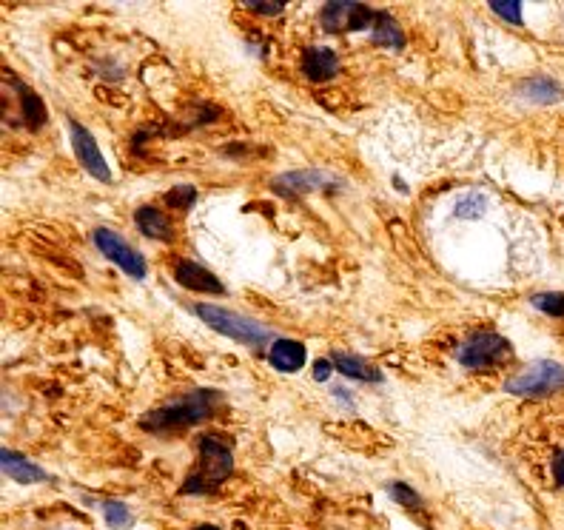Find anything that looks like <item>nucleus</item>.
I'll return each mask as SVG.
<instances>
[{
	"mask_svg": "<svg viewBox=\"0 0 564 530\" xmlns=\"http://www.w3.org/2000/svg\"><path fill=\"white\" fill-rule=\"evenodd\" d=\"M220 402L217 391H191L186 397L171 399L169 405L151 411L149 417L143 419L146 431H180V428H191L197 422H203L214 414Z\"/></svg>",
	"mask_w": 564,
	"mask_h": 530,
	"instance_id": "obj_1",
	"label": "nucleus"
},
{
	"mask_svg": "<svg viewBox=\"0 0 564 530\" xmlns=\"http://www.w3.org/2000/svg\"><path fill=\"white\" fill-rule=\"evenodd\" d=\"M234 474V454L220 436H200V462L188 476L183 493H211Z\"/></svg>",
	"mask_w": 564,
	"mask_h": 530,
	"instance_id": "obj_2",
	"label": "nucleus"
},
{
	"mask_svg": "<svg viewBox=\"0 0 564 530\" xmlns=\"http://www.w3.org/2000/svg\"><path fill=\"white\" fill-rule=\"evenodd\" d=\"M194 314L206 325H211L214 331H220L223 337L240 342V345H248V348H263L265 342L271 340L265 325H260L257 320H248L243 314H234L228 308H220V305H197Z\"/></svg>",
	"mask_w": 564,
	"mask_h": 530,
	"instance_id": "obj_3",
	"label": "nucleus"
},
{
	"mask_svg": "<svg viewBox=\"0 0 564 530\" xmlns=\"http://www.w3.org/2000/svg\"><path fill=\"white\" fill-rule=\"evenodd\" d=\"M559 388H564V365L550 360L527 365L519 377L508 379L505 385V391L516 397H547Z\"/></svg>",
	"mask_w": 564,
	"mask_h": 530,
	"instance_id": "obj_4",
	"label": "nucleus"
},
{
	"mask_svg": "<svg viewBox=\"0 0 564 530\" xmlns=\"http://www.w3.org/2000/svg\"><path fill=\"white\" fill-rule=\"evenodd\" d=\"M510 342L499 334H490V331H482V334H473L462 348H459V362L468 368V371H490L496 365L510 360Z\"/></svg>",
	"mask_w": 564,
	"mask_h": 530,
	"instance_id": "obj_5",
	"label": "nucleus"
},
{
	"mask_svg": "<svg viewBox=\"0 0 564 530\" xmlns=\"http://www.w3.org/2000/svg\"><path fill=\"white\" fill-rule=\"evenodd\" d=\"M94 246L103 251V257H109L114 265H120V271H126L134 280L146 277V260L120 234H114L109 228H97L94 231Z\"/></svg>",
	"mask_w": 564,
	"mask_h": 530,
	"instance_id": "obj_6",
	"label": "nucleus"
},
{
	"mask_svg": "<svg viewBox=\"0 0 564 530\" xmlns=\"http://www.w3.org/2000/svg\"><path fill=\"white\" fill-rule=\"evenodd\" d=\"M374 12L362 3H345V0H334L325 3L322 9V26L328 32H357V29H368L374 26Z\"/></svg>",
	"mask_w": 564,
	"mask_h": 530,
	"instance_id": "obj_7",
	"label": "nucleus"
},
{
	"mask_svg": "<svg viewBox=\"0 0 564 530\" xmlns=\"http://www.w3.org/2000/svg\"><path fill=\"white\" fill-rule=\"evenodd\" d=\"M69 134H72V146H75V154L77 160H80V166L89 171L92 177H97V180L109 183V180H112V171L106 166V160H103V154L97 149L92 134L86 132L77 120H69Z\"/></svg>",
	"mask_w": 564,
	"mask_h": 530,
	"instance_id": "obj_8",
	"label": "nucleus"
},
{
	"mask_svg": "<svg viewBox=\"0 0 564 530\" xmlns=\"http://www.w3.org/2000/svg\"><path fill=\"white\" fill-rule=\"evenodd\" d=\"M174 280L183 285V288L200 291V294H223L226 291L223 283L208 268L191 263V260H180V263L174 265Z\"/></svg>",
	"mask_w": 564,
	"mask_h": 530,
	"instance_id": "obj_9",
	"label": "nucleus"
},
{
	"mask_svg": "<svg viewBox=\"0 0 564 530\" xmlns=\"http://www.w3.org/2000/svg\"><path fill=\"white\" fill-rule=\"evenodd\" d=\"M339 72V60L334 49L328 46H311L302 55V75L308 77L311 83H325Z\"/></svg>",
	"mask_w": 564,
	"mask_h": 530,
	"instance_id": "obj_10",
	"label": "nucleus"
},
{
	"mask_svg": "<svg viewBox=\"0 0 564 530\" xmlns=\"http://www.w3.org/2000/svg\"><path fill=\"white\" fill-rule=\"evenodd\" d=\"M0 462H3V474L20 482V485H35V482H46L49 479V474L43 468H38L35 462H29L26 456L15 454V451H3Z\"/></svg>",
	"mask_w": 564,
	"mask_h": 530,
	"instance_id": "obj_11",
	"label": "nucleus"
},
{
	"mask_svg": "<svg viewBox=\"0 0 564 530\" xmlns=\"http://www.w3.org/2000/svg\"><path fill=\"white\" fill-rule=\"evenodd\" d=\"M268 362L282 374H294L305 365V345L297 340H274L268 351Z\"/></svg>",
	"mask_w": 564,
	"mask_h": 530,
	"instance_id": "obj_12",
	"label": "nucleus"
},
{
	"mask_svg": "<svg viewBox=\"0 0 564 530\" xmlns=\"http://www.w3.org/2000/svg\"><path fill=\"white\" fill-rule=\"evenodd\" d=\"M134 223L151 240H171L174 237V226H171L169 217L163 211L151 209V206H143V209L134 211Z\"/></svg>",
	"mask_w": 564,
	"mask_h": 530,
	"instance_id": "obj_13",
	"label": "nucleus"
},
{
	"mask_svg": "<svg viewBox=\"0 0 564 530\" xmlns=\"http://www.w3.org/2000/svg\"><path fill=\"white\" fill-rule=\"evenodd\" d=\"M331 362L337 365V371H342L345 377L351 379H362V382H379V371H376L374 365H368L365 360H359V357H354V354H342V351H334V357H331Z\"/></svg>",
	"mask_w": 564,
	"mask_h": 530,
	"instance_id": "obj_14",
	"label": "nucleus"
},
{
	"mask_svg": "<svg viewBox=\"0 0 564 530\" xmlns=\"http://www.w3.org/2000/svg\"><path fill=\"white\" fill-rule=\"evenodd\" d=\"M374 43L379 46H391V49H402L405 46V38H402V29H399V23H396L391 15H376L374 18Z\"/></svg>",
	"mask_w": 564,
	"mask_h": 530,
	"instance_id": "obj_15",
	"label": "nucleus"
},
{
	"mask_svg": "<svg viewBox=\"0 0 564 530\" xmlns=\"http://www.w3.org/2000/svg\"><path fill=\"white\" fill-rule=\"evenodd\" d=\"M15 83V89H18L20 95V106H23V117H26V123H32V129H38L40 123L46 120V112H43V103H40V97L32 92V89H26L20 80H12Z\"/></svg>",
	"mask_w": 564,
	"mask_h": 530,
	"instance_id": "obj_16",
	"label": "nucleus"
},
{
	"mask_svg": "<svg viewBox=\"0 0 564 530\" xmlns=\"http://www.w3.org/2000/svg\"><path fill=\"white\" fill-rule=\"evenodd\" d=\"M320 183H325V174H317V171H294V174H285L282 180H277V189L282 186V191H311L317 189Z\"/></svg>",
	"mask_w": 564,
	"mask_h": 530,
	"instance_id": "obj_17",
	"label": "nucleus"
},
{
	"mask_svg": "<svg viewBox=\"0 0 564 530\" xmlns=\"http://www.w3.org/2000/svg\"><path fill=\"white\" fill-rule=\"evenodd\" d=\"M522 95H527L530 100H539V103H547V100H556L562 95V89L550 77H533L522 86Z\"/></svg>",
	"mask_w": 564,
	"mask_h": 530,
	"instance_id": "obj_18",
	"label": "nucleus"
},
{
	"mask_svg": "<svg viewBox=\"0 0 564 530\" xmlns=\"http://www.w3.org/2000/svg\"><path fill=\"white\" fill-rule=\"evenodd\" d=\"M100 511H103V516H106V522H109V528L112 530H129L134 525V516L129 513V508L120 505V502H103Z\"/></svg>",
	"mask_w": 564,
	"mask_h": 530,
	"instance_id": "obj_19",
	"label": "nucleus"
},
{
	"mask_svg": "<svg viewBox=\"0 0 564 530\" xmlns=\"http://www.w3.org/2000/svg\"><path fill=\"white\" fill-rule=\"evenodd\" d=\"M388 493L394 496L402 508H408V511H422V499H419V493L411 491L405 482H391V485H388Z\"/></svg>",
	"mask_w": 564,
	"mask_h": 530,
	"instance_id": "obj_20",
	"label": "nucleus"
},
{
	"mask_svg": "<svg viewBox=\"0 0 564 530\" xmlns=\"http://www.w3.org/2000/svg\"><path fill=\"white\" fill-rule=\"evenodd\" d=\"M533 308H539V311H545L550 317H564V294H553V291H547V294H536L533 300Z\"/></svg>",
	"mask_w": 564,
	"mask_h": 530,
	"instance_id": "obj_21",
	"label": "nucleus"
},
{
	"mask_svg": "<svg viewBox=\"0 0 564 530\" xmlns=\"http://www.w3.org/2000/svg\"><path fill=\"white\" fill-rule=\"evenodd\" d=\"M490 9L499 15V18L510 20L516 26H522V3L519 0H490Z\"/></svg>",
	"mask_w": 564,
	"mask_h": 530,
	"instance_id": "obj_22",
	"label": "nucleus"
},
{
	"mask_svg": "<svg viewBox=\"0 0 564 530\" xmlns=\"http://www.w3.org/2000/svg\"><path fill=\"white\" fill-rule=\"evenodd\" d=\"M482 211H485V197H482V194H468V197H462L459 206H456V214L465 217V220L482 217Z\"/></svg>",
	"mask_w": 564,
	"mask_h": 530,
	"instance_id": "obj_23",
	"label": "nucleus"
},
{
	"mask_svg": "<svg viewBox=\"0 0 564 530\" xmlns=\"http://www.w3.org/2000/svg\"><path fill=\"white\" fill-rule=\"evenodd\" d=\"M194 197H197V191L191 189V186H177V189L166 194V203H169L171 209H188L194 203Z\"/></svg>",
	"mask_w": 564,
	"mask_h": 530,
	"instance_id": "obj_24",
	"label": "nucleus"
},
{
	"mask_svg": "<svg viewBox=\"0 0 564 530\" xmlns=\"http://www.w3.org/2000/svg\"><path fill=\"white\" fill-rule=\"evenodd\" d=\"M243 6H248L257 15H280L285 3H277V0H245Z\"/></svg>",
	"mask_w": 564,
	"mask_h": 530,
	"instance_id": "obj_25",
	"label": "nucleus"
},
{
	"mask_svg": "<svg viewBox=\"0 0 564 530\" xmlns=\"http://www.w3.org/2000/svg\"><path fill=\"white\" fill-rule=\"evenodd\" d=\"M553 479H556V485L564 488V451L556 454V459H553Z\"/></svg>",
	"mask_w": 564,
	"mask_h": 530,
	"instance_id": "obj_26",
	"label": "nucleus"
},
{
	"mask_svg": "<svg viewBox=\"0 0 564 530\" xmlns=\"http://www.w3.org/2000/svg\"><path fill=\"white\" fill-rule=\"evenodd\" d=\"M331 371H334V362L320 360V362H317V374H314V377L328 379V377H331Z\"/></svg>",
	"mask_w": 564,
	"mask_h": 530,
	"instance_id": "obj_27",
	"label": "nucleus"
},
{
	"mask_svg": "<svg viewBox=\"0 0 564 530\" xmlns=\"http://www.w3.org/2000/svg\"><path fill=\"white\" fill-rule=\"evenodd\" d=\"M197 530H217V528H211V525H203V528H197Z\"/></svg>",
	"mask_w": 564,
	"mask_h": 530,
	"instance_id": "obj_28",
	"label": "nucleus"
}]
</instances>
